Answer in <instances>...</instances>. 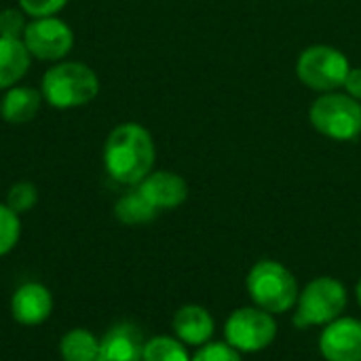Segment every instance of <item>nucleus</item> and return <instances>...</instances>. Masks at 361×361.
I'll list each match as a JSON object with an SVG mask.
<instances>
[{
	"label": "nucleus",
	"mask_w": 361,
	"mask_h": 361,
	"mask_svg": "<svg viewBox=\"0 0 361 361\" xmlns=\"http://www.w3.org/2000/svg\"><path fill=\"white\" fill-rule=\"evenodd\" d=\"M102 159L106 173L114 182L133 188L154 167L157 148L152 133L140 123H121L108 133Z\"/></svg>",
	"instance_id": "f257e3e1"
},
{
	"label": "nucleus",
	"mask_w": 361,
	"mask_h": 361,
	"mask_svg": "<svg viewBox=\"0 0 361 361\" xmlns=\"http://www.w3.org/2000/svg\"><path fill=\"white\" fill-rule=\"evenodd\" d=\"M42 99L57 110H72L91 104L99 93V76L82 61L61 59L53 63L40 80Z\"/></svg>",
	"instance_id": "f03ea898"
},
{
	"label": "nucleus",
	"mask_w": 361,
	"mask_h": 361,
	"mask_svg": "<svg viewBox=\"0 0 361 361\" xmlns=\"http://www.w3.org/2000/svg\"><path fill=\"white\" fill-rule=\"evenodd\" d=\"M245 290L252 302L271 315L288 313L298 302V281L294 273L277 260H258L245 279Z\"/></svg>",
	"instance_id": "7ed1b4c3"
},
{
	"label": "nucleus",
	"mask_w": 361,
	"mask_h": 361,
	"mask_svg": "<svg viewBox=\"0 0 361 361\" xmlns=\"http://www.w3.org/2000/svg\"><path fill=\"white\" fill-rule=\"evenodd\" d=\"M349 302V294L343 281L336 277H315L309 281L298 294V302L294 307V326L305 328H324L334 319L343 317Z\"/></svg>",
	"instance_id": "20e7f679"
},
{
	"label": "nucleus",
	"mask_w": 361,
	"mask_h": 361,
	"mask_svg": "<svg viewBox=\"0 0 361 361\" xmlns=\"http://www.w3.org/2000/svg\"><path fill=\"white\" fill-rule=\"evenodd\" d=\"M309 121L322 135L351 142L361 135V102L347 93H324L313 102Z\"/></svg>",
	"instance_id": "39448f33"
},
{
	"label": "nucleus",
	"mask_w": 361,
	"mask_h": 361,
	"mask_svg": "<svg viewBox=\"0 0 361 361\" xmlns=\"http://www.w3.org/2000/svg\"><path fill=\"white\" fill-rule=\"evenodd\" d=\"M224 338L241 355L260 353L269 349L277 338L275 315L267 313L256 305L235 309L224 324Z\"/></svg>",
	"instance_id": "423d86ee"
},
{
	"label": "nucleus",
	"mask_w": 361,
	"mask_h": 361,
	"mask_svg": "<svg viewBox=\"0 0 361 361\" xmlns=\"http://www.w3.org/2000/svg\"><path fill=\"white\" fill-rule=\"evenodd\" d=\"M351 66L349 59L334 47L313 44L305 49L296 61L300 82L319 93H332L345 85Z\"/></svg>",
	"instance_id": "0eeeda50"
},
{
	"label": "nucleus",
	"mask_w": 361,
	"mask_h": 361,
	"mask_svg": "<svg viewBox=\"0 0 361 361\" xmlns=\"http://www.w3.org/2000/svg\"><path fill=\"white\" fill-rule=\"evenodd\" d=\"M25 49L32 57L40 61H61L74 47L72 27L59 17H36L27 21V27L21 36Z\"/></svg>",
	"instance_id": "6e6552de"
},
{
	"label": "nucleus",
	"mask_w": 361,
	"mask_h": 361,
	"mask_svg": "<svg viewBox=\"0 0 361 361\" xmlns=\"http://www.w3.org/2000/svg\"><path fill=\"white\" fill-rule=\"evenodd\" d=\"M319 353L326 361H361V322L338 317L322 328Z\"/></svg>",
	"instance_id": "1a4fd4ad"
},
{
	"label": "nucleus",
	"mask_w": 361,
	"mask_h": 361,
	"mask_svg": "<svg viewBox=\"0 0 361 361\" xmlns=\"http://www.w3.org/2000/svg\"><path fill=\"white\" fill-rule=\"evenodd\" d=\"M53 313V294L38 281L21 283L11 296V315L21 326H40Z\"/></svg>",
	"instance_id": "9d476101"
},
{
	"label": "nucleus",
	"mask_w": 361,
	"mask_h": 361,
	"mask_svg": "<svg viewBox=\"0 0 361 361\" xmlns=\"http://www.w3.org/2000/svg\"><path fill=\"white\" fill-rule=\"evenodd\" d=\"M140 192L150 201V205L159 212L180 207L188 197V184L182 176L173 171H150L140 184Z\"/></svg>",
	"instance_id": "9b49d317"
},
{
	"label": "nucleus",
	"mask_w": 361,
	"mask_h": 361,
	"mask_svg": "<svg viewBox=\"0 0 361 361\" xmlns=\"http://www.w3.org/2000/svg\"><path fill=\"white\" fill-rule=\"evenodd\" d=\"M173 334L186 347H203L212 341L216 324L212 313L201 305H184L171 319Z\"/></svg>",
	"instance_id": "f8f14e48"
},
{
	"label": "nucleus",
	"mask_w": 361,
	"mask_h": 361,
	"mask_svg": "<svg viewBox=\"0 0 361 361\" xmlns=\"http://www.w3.org/2000/svg\"><path fill=\"white\" fill-rule=\"evenodd\" d=\"M146 341L133 324L112 326L99 338L97 361H142Z\"/></svg>",
	"instance_id": "ddd939ff"
},
{
	"label": "nucleus",
	"mask_w": 361,
	"mask_h": 361,
	"mask_svg": "<svg viewBox=\"0 0 361 361\" xmlns=\"http://www.w3.org/2000/svg\"><path fill=\"white\" fill-rule=\"evenodd\" d=\"M42 102L44 99L38 89L15 85L6 89L0 99V116L11 125H25L38 114Z\"/></svg>",
	"instance_id": "4468645a"
},
{
	"label": "nucleus",
	"mask_w": 361,
	"mask_h": 361,
	"mask_svg": "<svg viewBox=\"0 0 361 361\" xmlns=\"http://www.w3.org/2000/svg\"><path fill=\"white\" fill-rule=\"evenodd\" d=\"M32 55L21 38L0 36V91H6L27 74Z\"/></svg>",
	"instance_id": "2eb2a0df"
},
{
	"label": "nucleus",
	"mask_w": 361,
	"mask_h": 361,
	"mask_svg": "<svg viewBox=\"0 0 361 361\" xmlns=\"http://www.w3.org/2000/svg\"><path fill=\"white\" fill-rule=\"evenodd\" d=\"M159 209H154L150 205V201L140 192L137 186H133L131 190H127L114 205V216L118 222L127 224V226H140V224H148L157 218Z\"/></svg>",
	"instance_id": "dca6fc26"
},
{
	"label": "nucleus",
	"mask_w": 361,
	"mask_h": 361,
	"mask_svg": "<svg viewBox=\"0 0 361 361\" xmlns=\"http://www.w3.org/2000/svg\"><path fill=\"white\" fill-rule=\"evenodd\" d=\"M99 338L87 328H74L59 341V355L63 361H97Z\"/></svg>",
	"instance_id": "f3484780"
},
{
	"label": "nucleus",
	"mask_w": 361,
	"mask_h": 361,
	"mask_svg": "<svg viewBox=\"0 0 361 361\" xmlns=\"http://www.w3.org/2000/svg\"><path fill=\"white\" fill-rule=\"evenodd\" d=\"M142 361H190V353L176 336H154L146 341Z\"/></svg>",
	"instance_id": "a211bd4d"
},
{
	"label": "nucleus",
	"mask_w": 361,
	"mask_h": 361,
	"mask_svg": "<svg viewBox=\"0 0 361 361\" xmlns=\"http://www.w3.org/2000/svg\"><path fill=\"white\" fill-rule=\"evenodd\" d=\"M21 237V220L6 203H0V258L11 254Z\"/></svg>",
	"instance_id": "6ab92c4d"
},
{
	"label": "nucleus",
	"mask_w": 361,
	"mask_h": 361,
	"mask_svg": "<svg viewBox=\"0 0 361 361\" xmlns=\"http://www.w3.org/2000/svg\"><path fill=\"white\" fill-rule=\"evenodd\" d=\"M4 203L15 214H25V212H30V209L36 207V203H38V188L32 182H15L8 188Z\"/></svg>",
	"instance_id": "aec40b11"
},
{
	"label": "nucleus",
	"mask_w": 361,
	"mask_h": 361,
	"mask_svg": "<svg viewBox=\"0 0 361 361\" xmlns=\"http://www.w3.org/2000/svg\"><path fill=\"white\" fill-rule=\"evenodd\" d=\"M27 27V15L21 8H2L0 11V36L21 38Z\"/></svg>",
	"instance_id": "412c9836"
},
{
	"label": "nucleus",
	"mask_w": 361,
	"mask_h": 361,
	"mask_svg": "<svg viewBox=\"0 0 361 361\" xmlns=\"http://www.w3.org/2000/svg\"><path fill=\"white\" fill-rule=\"evenodd\" d=\"M190 361H243L241 353L233 349L228 343H207L195 351Z\"/></svg>",
	"instance_id": "4be33fe9"
},
{
	"label": "nucleus",
	"mask_w": 361,
	"mask_h": 361,
	"mask_svg": "<svg viewBox=\"0 0 361 361\" xmlns=\"http://www.w3.org/2000/svg\"><path fill=\"white\" fill-rule=\"evenodd\" d=\"M17 2H19V8L32 19L53 17L68 4V0H17Z\"/></svg>",
	"instance_id": "5701e85b"
},
{
	"label": "nucleus",
	"mask_w": 361,
	"mask_h": 361,
	"mask_svg": "<svg viewBox=\"0 0 361 361\" xmlns=\"http://www.w3.org/2000/svg\"><path fill=\"white\" fill-rule=\"evenodd\" d=\"M345 91L347 95H351L353 99L361 102V68H351L347 78H345Z\"/></svg>",
	"instance_id": "b1692460"
},
{
	"label": "nucleus",
	"mask_w": 361,
	"mask_h": 361,
	"mask_svg": "<svg viewBox=\"0 0 361 361\" xmlns=\"http://www.w3.org/2000/svg\"><path fill=\"white\" fill-rule=\"evenodd\" d=\"M355 298H357V305L361 307V277L357 279V286H355Z\"/></svg>",
	"instance_id": "393cba45"
}]
</instances>
